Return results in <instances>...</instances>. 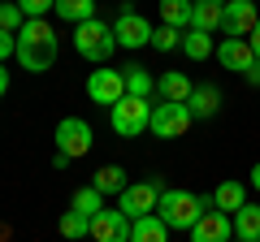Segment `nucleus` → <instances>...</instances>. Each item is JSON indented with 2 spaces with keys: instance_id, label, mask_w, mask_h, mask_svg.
<instances>
[{
  "instance_id": "1",
  "label": "nucleus",
  "mask_w": 260,
  "mask_h": 242,
  "mask_svg": "<svg viewBox=\"0 0 260 242\" xmlns=\"http://www.w3.org/2000/svg\"><path fill=\"white\" fill-rule=\"evenodd\" d=\"M56 52H61V35L48 26L44 18H26V26L18 30V65L30 74H44L56 65Z\"/></svg>"
},
{
  "instance_id": "2",
  "label": "nucleus",
  "mask_w": 260,
  "mask_h": 242,
  "mask_svg": "<svg viewBox=\"0 0 260 242\" xmlns=\"http://www.w3.org/2000/svg\"><path fill=\"white\" fill-rule=\"evenodd\" d=\"M204 212H213V195H191V190H165L156 204V216L169 229H195V221Z\"/></svg>"
},
{
  "instance_id": "3",
  "label": "nucleus",
  "mask_w": 260,
  "mask_h": 242,
  "mask_svg": "<svg viewBox=\"0 0 260 242\" xmlns=\"http://www.w3.org/2000/svg\"><path fill=\"white\" fill-rule=\"evenodd\" d=\"M113 48H117V35H113L109 22L91 18V22H83V26H74V52L83 56V61L104 65V61L113 56Z\"/></svg>"
},
{
  "instance_id": "4",
  "label": "nucleus",
  "mask_w": 260,
  "mask_h": 242,
  "mask_svg": "<svg viewBox=\"0 0 260 242\" xmlns=\"http://www.w3.org/2000/svg\"><path fill=\"white\" fill-rule=\"evenodd\" d=\"M165 190H169V186H165V177H160V173H152L148 182H130V186L117 195V208L130 216V221H139V216H152Z\"/></svg>"
},
{
  "instance_id": "5",
  "label": "nucleus",
  "mask_w": 260,
  "mask_h": 242,
  "mask_svg": "<svg viewBox=\"0 0 260 242\" xmlns=\"http://www.w3.org/2000/svg\"><path fill=\"white\" fill-rule=\"evenodd\" d=\"M109 117H113V130H117L121 139H139V134L148 130V121H152V108H148V100L126 95V100H117L109 108Z\"/></svg>"
},
{
  "instance_id": "6",
  "label": "nucleus",
  "mask_w": 260,
  "mask_h": 242,
  "mask_svg": "<svg viewBox=\"0 0 260 242\" xmlns=\"http://www.w3.org/2000/svg\"><path fill=\"white\" fill-rule=\"evenodd\" d=\"M191 108L186 104H169V100H160V104H152V121H148V130L156 134V139H182L186 130H191Z\"/></svg>"
},
{
  "instance_id": "7",
  "label": "nucleus",
  "mask_w": 260,
  "mask_h": 242,
  "mask_svg": "<svg viewBox=\"0 0 260 242\" xmlns=\"http://www.w3.org/2000/svg\"><path fill=\"white\" fill-rule=\"evenodd\" d=\"M91 126H87L83 117H65L61 126H56V151H65L70 160H78V156H87L91 151Z\"/></svg>"
},
{
  "instance_id": "8",
  "label": "nucleus",
  "mask_w": 260,
  "mask_h": 242,
  "mask_svg": "<svg viewBox=\"0 0 260 242\" xmlns=\"http://www.w3.org/2000/svg\"><path fill=\"white\" fill-rule=\"evenodd\" d=\"M87 95H91L95 104H104V108H113L117 100H126V74H121V69H91Z\"/></svg>"
},
{
  "instance_id": "9",
  "label": "nucleus",
  "mask_w": 260,
  "mask_h": 242,
  "mask_svg": "<svg viewBox=\"0 0 260 242\" xmlns=\"http://www.w3.org/2000/svg\"><path fill=\"white\" fill-rule=\"evenodd\" d=\"M256 22H260V5L256 0H230L225 13H221V30L230 39H247L251 30H256Z\"/></svg>"
},
{
  "instance_id": "10",
  "label": "nucleus",
  "mask_w": 260,
  "mask_h": 242,
  "mask_svg": "<svg viewBox=\"0 0 260 242\" xmlns=\"http://www.w3.org/2000/svg\"><path fill=\"white\" fill-rule=\"evenodd\" d=\"M152 22L148 18H139L135 9H126L117 22H113V35H117V48H148L152 44Z\"/></svg>"
},
{
  "instance_id": "11",
  "label": "nucleus",
  "mask_w": 260,
  "mask_h": 242,
  "mask_svg": "<svg viewBox=\"0 0 260 242\" xmlns=\"http://www.w3.org/2000/svg\"><path fill=\"white\" fill-rule=\"evenodd\" d=\"M91 238L95 242H130V216L121 208H104L91 221Z\"/></svg>"
},
{
  "instance_id": "12",
  "label": "nucleus",
  "mask_w": 260,
  "mask_h": 242,
  "mask_svg": "<svg viewBox=\"0 0 260 242\" xmlns=\"http://www.w3.org/2000/svg\"><path fill=\"white\" fill-rule=\"evenodd\" d=\"M234 238V216H225V212H204L200 221H195V229H191V242H230Z\"/></svg>"
},
{
  "instance_id": "13",
  "label": "nucleus",
  "mask_w": 260,
  "mask_h": 242,
  "mask_svg": "<svg viewBox=\"0 0 260 242\" xmlns=\"http://www.w3.org/2000/svg\"><path fill=\"white\" fill-rule=\"evenodd\" d=\"M217 61H221L225 69H234V74H247L251 61H256V52H251L247 39H230V35H225L221 44H217Z\"/></svg>"
},
{
  "instance_id": "14",
  "label": "nucleus",
  "mask_w": 260,
  "mask_h": 242,
  "mask_svg": "<svg viewBox=\"0 0 260 242\" xmlns=\"http://www.w3.org/2000/svg\"><path fill=\"white\" fill-rule=\"evenodd\" d=\"M191 91H195V83L182 74V69H165V74L156 78V95H160V100H169V104H186V100H191Z\"/></svg>"
},
{
  "instance_id": "15",
  "label": "nucleus",
  "mask_w": 260,
  "mask_h": 242,
  "mask_svg": "<svg viewBox=\"0 0 260 242\" xmlns=\"http://www.w3.org/2000/svg\"><path fill=\"white\" fill-rule=\"evenodd\" d=\"M186 108H191V117H195V121H208V117H217V108H221V91H217L213 83L195 87V91H191V100H186Z\"/></svg>"
},
{
  "instance_id": "16",
  "label": "nucleus",
  "mask_w": 260,
  "mask_h": 242,
  "mask_svg": "<svg viewBox=\"0 0 260 242\" xmlns=\"http://www.w3.org/2000/svg\"><path fill=\"white\" fill-rule=\"evenodd\" d=\"M243 204H247V186H243V182H221V186L213 190V208L225 212V216H234Z\"/></svg>"
},
{
  "instance_id": "17",
  "label": "nucleus",
  "mask_w": 260,
  "mask_h": 242,
  "mask_svg": "<svg viewBox=\"0 0 260 242\" xmlns=\"http://www.w3.org/2000/svg\"><path fill=\"white\" fill-rule=\"evenodd\" d=\"M130 242H169V225L156 212L139 216V221H130Z\"/></svg>"
},
{
  "instance_id": "18",
  "label": "nucleus",
  "mask_w": 260,
  "mask_h": 242,
  "mask_svg": "<svg viewBox=\"0 0 260 242\" xmlns=\"http://www.w3.org/2000/svg\"><path fill=\"white\" fill-rule=\"evenodd\" d=\"M221 13H225V5L195 0V9H191V30H204V35H213V30L221 26Z\"/></svg>"
},
{
  "instance_id": "19",
  "label": "nucleus",
  "mask_w": 260,
  "mask_h": 242,
  "mask_svg": "<svg viewBox=\"0 0 260 242\" xmlns=\"http://www.w3.org/2000/svg\"><path fill=\"white\" fill-rule=\"evenodd\" d=\"M234 238H243V242L260 238V204H243L234 212Z\"/></svg>"
},
{
  "instance_id": "20",
  "label": "nucleus",
  "mask_w": 260,
  "mask_h": 242,
  "mask_svg": "<svg viewBox=\"0 0 260 242\" xmlns=\"http://www.w3.org/2000/svg\"><path fill=\"white\" fill-rule=\"evenodd\" d=\"M191 9L195 0H160V22L174 30H191Z\"/></svg>"
},
{
  "instance_id": "21",
  "label": "nucleus",
  "mask_w": 260,
  "mask_h": 242,
  "mask_svg": "<svg viewBox=\"0 0 260 242\" xmlns=\"http://www.w3.org/2000/svg\"><path fill=\"white\" fill-rule=\"evenodd\" d=\"M91 186L100 190V195H121L130 182H126V169H121V165H104V169H95Z\"/></svg>"
},
{
  "instance_id": "22",
  "label": "nucleus",
  "mask_w": 260,
  "mask_h": 242,
  "mask_svg": "<svg viewBox=\"0 0 260 242\" xmlns=\"http://www.w3.org/2000/svg\"><path fill=\"white\" fill-rule=\"evenodd\" d=\"M121 74H126V95H135V100H148L156 91V78L143 65H121Z\"/></svg>"
},
{
  "instance_id": "23",
  "label": "nucleus",
  "mask_w": 260,
  "mask_h": 242,
  "mask_svg": "<svg viewBox=\"0 0 260 242\" xmlns=\"http://www.w3.org/2000/svg\"><path fill=\"white\" fill-rule=\"evenodd\" d=\"M56 18L70 26H83L95 18V0H56Z\"/></svg>"
},
{
  "instance_id": "24",
  "label": "nucleus",
  "mask_w": 260,
  "mask_h": 242,
  "mask_svg": "<svg viewBox=\"0 0 260 242\" xmlns=\"http://www.w3.org/2000/svg\"><path fill=\"white\" fill-rule=\"evenodd\" d=\"M70 208H74V212H83L87 221H95V216H100L109 204H104V195H100L95 186H78V190H74V199H70Z\"/></svg>"
},
{
  "instance_id": "25",
  "label": "nucleus",
  "mask_w": 260,
  "mask_h": 242,
  "mask_svg": "<svg viewBox=\"0 0 260 242\" xmlns=\"http://www.w3.org/2000/svg\"><path fill=\"white\" fill-rule=\"evenodd\" d=\"M182 52L191 56V61H208V56H213V39H208L204 30H182Z\"/></svg>"
},
{
  "instance_id": "26",
  "label": "nucleus",
  "mask_w": 260,
  "mask_h": 242,
  "mask_svg": "<svg viewBox=\"0 0 260 242\" xmlns=\"http://www.w3.org/2000/svg\"><path fill=\"white\" fill-rule=\"evenodd\" d=\"M61 233L70 242H78V238H91V221H87L83 212H74V208H70V212L61 216Z\"/></svg>"
},
{
  "instance_id": "27",
  "label": "nucleus",
  "mask_w": 260,
  "mask_h": 242,
  "mask_svg": "<svg viewBox=\"0 0 260 242\" xmlns=\"http://www.w3.org/2000/svg\"><path fill=\"white\" fill-rule=\"evenodd\" d=\"M22 26H26V13L18 9V0H0V30H9V35H18Z\"/></svg>"
},
{
  "instance_id": "28",
  "label": "nucleus",
  "mask_w": 260,
  "mask_h": 242,
  "mask_svg": "<svg viewBox=\"0 0 260 242\" xmlns=\"http://www.w3.org/2000/svg\"><path fill=\"white\" fill-rule=\"evenodd\" d=\"M152 48H156V52H174V48H182V30H174V26L160 22V26L152 30Z\"/></svg>"
},
{
  "instance_id": "29",
  "label": "nucleus",
  "mask_w": 260,
  "mask_h": 242,
  "mask_svg": "<svg viewBox=\"0 0 260 242\" xmlns=\"http://www.w3.org/2000/svg\"><path fill=\"white\" fill-rule=\"evenodd\" d=\"M18 9L26 18H44V13H56V0H18Z\"/></svg>"
},
{
  "instance_id": "30",
  "label": "nucleus",
  "mask_w": 260,
  "mask_h": 242,
  "mask_svg": "<svg viewBox=\"0 0 260 242\" xmlns=\"http://www.w3.org/2000/svg\"><path fill=\"white\" fill-rule=\"evenodd\" d=\"M18 52V35H9V30H0V65L9 61V56Z\"/></svg>"
},
{
  "instance_id": "31",
  "label": "nucleus",
  "mask_w": 260,
  "mask_h": 242,
  "mask_svg": "<svg viewBox=\"0 0 260 242\" xmlns=\"http://www.w3.org/2000/svg\"><path fill=\"white\" fill-rule=\"evenodd\" d=\"M243 78H247L251 87H260V56H256V61H251V69H247V74H243Z\"/></svg>"
},
{
  "instance_id": "32",
  "label": "nucleus",
  "mask_w": 260,
  "mask_h": 242,
  "mask_svg": "<svg viewBox=\"0 0 260 242\" xmlns=\"http://www.w3.org/2000/svg\"><path fill=\"white\" fill-rule=\"evenodd\" d=\"M247 44H251V52L260 56V22H256V30H251V35H247Z\"/></svg>"
},
{
  "instance_id": "33",
  "label": "nucleus",
  "mask_w": 260,
  "mask_h": 242,
  "mask_svg": "<svg viewBox=\"0 0 260 242\" xmlns=\"http://www.w3.org/2000/svg\"><path fill=\"white\" fill-rule=\"evenodd\" d=\"M5 91H9V69L0 65V100H5Z\"/></svg>"
},
{
  "instance_id": "34",
  "label": "nucleus",
  "mask_w": 260,
  "mask_h": 242,
  "mask_svg": "<svg viewBox=\"0 0 260 242\" xmlns=\"http://www.w3.org/2000/svg\"><path fill=\"white\" fill-rule=\"evenodd\" d=\"M251 190H260V160L251 165Z\"/></svg>"
},
{
  "instance_id": "35",
  "label": "nucleus",
  "mask_w": 260,
  "mask_h": 242,
  "mask_svg": "<svg viewBox=\"0 0 260 242\" xmlns=\"http://www.w3.org/2000/svg\"><path fill=\"white\" fill-rule=\"evenodd\" d=\"M213 5H230V0H213Z\"/></svg>"
},
{
  "instance_id": "36",
  "label": "nucleus",
  "mask_w": 260,
  "mask_h": 242,
  "mask_svg": "<svg viewBox=\"0 0 260 242\" xmlns=\"http://www.w3.org/2000/svg\"><path fill=\"white\" fill-rule=\"evenodd\" d=\"M230 242H243V238H230Z\"/></svg>"
},
{
  "instance_id": "37",
  "label": "nucleus",
  "mask_w": 260,
  "mask_h": 242,
  "mask_svg": "<svg viewBox=\"0 0 260 242\" xmlns=\"http://www.w3.org/2000/svg\"><path fill=\"white\" fill-rule=\"evenodd\" d=\"M126 5H135V0H126Z\"/></svg>"
},
{
  "instance_id": "38",
  "label": "nucleus",
  "mask_w": 260,
  "mask_h": 242,
  "mask_svg": "<svg viewBox=\"0 0 260 242\" xmlns=\"http://www.w3.org/2000/svg\"><path fill=\"white\" fill-rule=\"evenodd\" d=\"M256 5H260V0H256Z\"/></svg>"
},
{
  "instance_id": "39",
  "label": "nucleus",
  "mask_w": 260,
  "mask_h": 242,
  "mask_svg": "<svg viewBox=\"0 0 260 242\" xmlns=\"http://www.w3.org/2000/svg\"><path fill=\"white\" fill-rule=\"evenodd\" d=\"M256 242H260V238H256Z\"/></svg>"
}]
</instances>
